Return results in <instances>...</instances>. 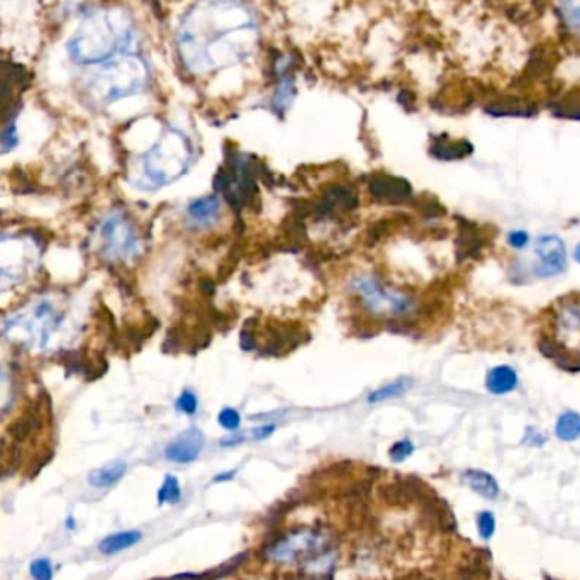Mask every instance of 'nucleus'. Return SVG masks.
I'll return each mask as SVG.
<instances>
[{
  "label": "nucleus",
  "instance_id": "f257e3e1",
  "mask_svg": "<svg viewBox=\"0 0 580 580\" xmlns=\"http://www.w3.org/2000/svg\"><path fill=\"white\" fill-rule=\"evenodd\" d=\"M260 21L245 0H196L185 11L175 50L185 70L196 77L237 66L255 53Z\"/></svg>",
  "mask_w": 580,
  "mask_h": 580
},
{
  "label": "nucleus",
  "instance_id": "f03ea898",
  "mask_svg": "<svg viewBox=\"0 0 580 580\" xmlns=\"http://www.w3.org/2000/svg\"><path fill=\"white\" fill-rule=\"evenodd\" d=\"M0 331L9 343L26 353H52L73 338L72 307L58 290L40 292L11 309Z\"/></svg>",
  "mask_w": 580,
  "mask_h": 580
},
{
  "label": "nucleus",
  "instance_id": "7ed1b4c3",
  "mask_svg": "<svg viewBox=\"0 0 580 580\" xmlns=\"http://www.w3.org/2000/svg\"><path fill=\"white\" fill-rule=\"evenodd\" d=\"M134 29L130 15L116 9L89 14L66 43V52L77 65H102L128 53Z\"/></svg>",
  "mask_w": 580,
  "mask_h": 580
},
{
  "label": "nucleus",
  "instance_id": "20e7f679",
  "mask_svg": "<svg viewBox=\"0 0 580 580\" xmlns=\"http://www.w3.org/2000/svg\"><path fill=\"white\" fill-rule=\"evenodd\" d=\"M333 548H336V538L330 527L304 525L285 529L268 541L262 550V558L274 567L297 570Z\"/></svg>",
  "mask_w": 580,
  "mask_h": 580
},
{
  "label": "nucleus",
  "instance_id": "39448f33",
  "mask_svg": "<svg viewBox=\"0 0 580 580\" xmlns=\"http://www.w3.org/2000/svg\"><path fill=\"white\" fill-rule=\"evenodd\" d=\"M151 79L150 66L140 54L121 53L99 65L89 82V92L102 104L143 92Z\"/></svg>",
  "mask_w": 580,
  "mask_h": 580
},
{
  "label": "nucleus",
  "instance_id": "423d86ee",
  "mask_svg": "<svg viewBox=\"0 0 580 580\" xmlns=\"http://www.w3.org/2000/svg\"><path fill=\"white\" fill-rule=\"evenodd\" d=\"M43 260V243L27 231L0 233V295L36 277Z\"/></svg>",
  "mask_w": 580,
  "mask_h": 580
},
{
  "label": "nucleus",
  "instance_id": "0eeeda50",
  "mask_svg": "<svg viewBox=\"0 0 580 580\" xmlns=\"http://www.w3.org/2000/svg\"><path fill=\"white\" fill-rule=\"evenodd\" d=\"M190 159L192 145L188 138L175 128L167 130L141 159L143 177L148 184L146 188H160L172 184L173 180L184 175Z\"/></svg>",
  "mask_w": 580,
  "mask_h": 580
},
{
  "label": "nucleus",
  "instance_id": "6e6552de",
  "mask_svg": "<svg viewBox=\"0 0 580 580\" xmlns=\"http://www.w3.org/2000/svg\"><path fill=\"white\" fill-rule=\"evenodd\" d=\"M97 250L107 262L124 264L131 262L140 253V237L136 226L128 214L121 209H111L99 221L95 229Z\"/></svg>",
  "mask_w": 580,
  "mask_h": 580
},
{
  "label": "nucleus",
  "instance_id": "1a4fd4ad",
  "mask_svg": "<svg viewBox=\"0 0 580 580\" xmlns=\"http://www.w3.org/2000/svg\"><path fill=\"white\" fill-rule=\"evenodd\" d=\"M353 289L360 295L363 305L372 313H387V314L401 316V314H408L409 311L414 307L411 297L399 292L383 289L381 282L372 276L356 278L353 282Z\"/></svg>",
  "mask_w": 580,
  "mask_h": 580
},
{
  "label": "nucleus",
  "instance_id": "9d476101",
  "mask_svg": "<svg viewBox=\"0 0 580 580\" xmlns=\"http://www.w3.org/2000/svg\"><path fill=\"white\" fill-rule=\"evenodd\" d=\"M567 268V248L562 237L543 235L535 239L531 248L529 274L536 278L556 277Z\"/></svg>",
  "mask_w": 580,
  "mask_h": 580
},
{
  "label": "nucleus",
  "instance_id": "9b49d317",
  "mask_svg": "<svg viewBox=\"0 0 580 580\" xmlns=\"http://www.w3.org/2000/svg\"><path fill=\"white\" fill-rule=\"evenodd\" d=\"M204 449V435L198 428H190L184 431L182 435L177 436L172 440L167 449H165V457L167 460L173 463L196 462L200 455V451Z\"/></svg>",
  "mask_w": 580,
  "mask_h": 580
},
{
  "label": "nucleus",
  "instance_id": "f8f14e48",
  "mask_svg": "<svg viewBox=\"0 0 580 580\" xmlns=\"http://www.w3.org/2000/svg\"><path fill=\"white\" fill-rule=\"evenodd\" d=\"M187 216H188L190 223H194L198 227H209L221 216V198L214 194L196 198L187 208Z\"/></svg>",
  "mask_w": 580,
  "mask_h": 580
},
{
  "label": "nucleus",
  "instance_id": "ddd939ff",
  "mask_svg": "<svg viewBox=\"0 0 580 580\" xmlns=\"http://www.w3.org/2000/svg\"><path fill=\"white\" fill-rule=\"evenodd\" d=\"M370 192L373 198L389 200V202H399L408 198L412 194V188L408 180L385 175V177H377L370 182Z\"/></svg>",
  "mask_w": 580,
  "mask_h": 580
},
{
  "label": "nucleus",
  "instance_id": "4468645a",
  "mask_svg": "<svg viewBox=\"0 0 580 580\" xmlns=\"http://www.w3.org/2000/svg\"><path fill=\"white\" fill-rule=\"evenodd\" d=\"M19 397L17 375L11 365L0 363V421L13 412Z\"/></svg>",
  "mask_w": 580,
  "mask_h": 580
},
{
  "label": "nucleus",
  "instance_id": "2eb2a0df",
  "mask_svg": "<svg viewBox=\"0 0 580 580\" xmlns=\"http://www.w3.org/2000/svg\"><path fill=\"white\" fill-rule=\"evenodd\" d=\"M519 377L516 370L509 365H498L490 370L486 377V387L494 396H506L516 391Z\"/></svg>",
  "mask_w": 580,
  "mask_h": 580
},
{
  "label": "nucleus",
  "instance_id": "dca6fc26",
  "mask_svg": "<svg viewBox=\"0 0 580 580\" xmlns=\"http://www.w3.org/2000/svg\"><path fill=\"white\" fill-rule=\"evenodd\" d=\"M462 480L477 492L478 496L486 498V499H498L499 498V484L492 475L484 472V470H477V469H469L462 474Z\"/></svg>",
  "mask_w": 580,
  "mask_h": 580
},
{
  "label": "nucleus",
  "instance_id": "f3484780",
  "mask_svg": "<svg viewBox=\"0 0 580 580\" xmlns=\"http://www.w3.org/2000/svg\"><path fill=\"white\" fill-rule=\"evenodd\" d=\"M278 82L276 87V95L272 99V109L276 112H284L289 109L294 97H295V82L290 75V66H277Z\"/></svg>",
  "mask_w": 580,
  "mask_h": 580
},
{
  "label": "nucleus",
  "instance_id": "a211bd4d",
  "mask_svg": "<svg viewBox=\"0 0 580 580\" xmlns=\"http://www.w3.org/2000/svg\"><path fill=\"white\" fill-rule=\"evenodd\" d=\"M126 470H128V463L122 462V460H114V462L107 463V465H102V467L92 470L89 474V484L95 488H112L126 475Z\"/></svg>",
  "mask_w": 580,
  "mask_h": 580
},
{
  "label": "nucleus",
  "instance_id": "6ab92c4d",
  "mask_svg": "<svg viewBox=\"0 0 580 580\" xmlns=\"http://www.w3.org/2000/svg\"><path fill=\"white\" fill-rule=\"evenodd\" d=\"M143 540V533L138 529H128V531H119L114 535H109L99 545V552L102 555H116L130 550L136 546L140 541Z\"/></svg>",
  "mask_w": 580,
  "mask_h": 580
},
{
  "label": "nucleus",
  "instance_id": "aec40b11",
  "mask_svg": "<svg viewBox=\"0 0 580 580\" xmlns=\"http://www.w3.org/2000/svg\"><path fill=\"white\" fill-rule=\"evenodd\" d=\"M474 151V146L465 140H438L431 148L433 157L440 160H459L469 157Z\"/></svg>",
  "mask_w": 580,
  "mask_h": 580
},
{
  "label": "nucleus",
  "instance_id": "412c9836",
  "mask_svg": "<svg viewBox=\"0 0 580 580\" xmlns=\"http://www.w3.org/2000/svg\"><path fill=\"white\" fill-rule=\"evenodd\" d=\"M555 435L562 441H577L580 438V414L566 411L558 416L555 424Z\"/></svg>",
  "mask_w": 580,
  "mask_h": 580
},
{
  "label": "nucleus",
  "instance_id": "4be33fe9",
  "mask_svg": "<svg viewBox=\"0 0 580 580\" xmlns=\"http://www.w3.org/2000/svg\"><path fill=\"white\" fill-rule=\"evenodd\" d=\"M412 387V381L408 377H402V379H397L394 382L382 385L381 389H377L375 392H372L369 396V402H382V401H389V399H396V397H402L409 389Z\"/></svg>",
  "mask_w": 580,
  "mask_h": 580
},
{
  "label": "nucleus",
  "instance_id": "5701e85b",
  "mask_svg": "<svg viewBox=\"0 0 580 580\" xmlns=\"http://www.w3.org/2000/svg\"><path fill=\"white\" fill-rule=\"evenodd\" d=\"M157 499H159L160 506H165V504L177 506L179 502L182 501V488H180V482L175 475H167L163 478V484L160 486Z\"/></svg>",
  "mask_w": 580,
  "mask_h": 580
},
{
  "label": "nucleus",
  "instance_id": "b1692460",
  "mask_svg": "<svg viewBox=\"0 0 580 580\" xmlns=\"http://www.w3.org/2000/svg\"><path fill=\"white\" fill-rule=\"evenodd\" d=\"M488 112L492 116H533L536 111L535 107L521 106L517 102H502L488 107Z\"/></svg>",
  "mask_w": 580,
  "mask_h": 580
},
{
  "label": "nucleus",
  "instance_id": "393cba45",
  "mask_svg": "<svg viewBox=\"0 0 580 580\" xmlns=\"http://www.w3.org/2000/svg\"><path fill=\"white\" fill-rule=\"evenodd\" d=\"M17 145H19V132H17V124L13 119L0 131V151L9 153Z\"/></svg>",
  "mask_w": 580,
  "mask_h": 580
},
{
  "label": "nucleus",
  "instance_id": "a878e982",
  "mask_svg": "<svg viewBox=\"0 0 580 580\" xmlns=\"http://www.w3.org/2000/svg\"><path fill=\"white\" fill-rule=\"evenodd\" d=\"M560 14L568 26L580 31V0H560Z\"/></svg>",
  "mask_w": 580,
  "mask_h": 580
},
{
  "label": "nucleus",
  "instance_id": "bb28decb",
  "mask_svg": "<svg viewBox=\"0 0 580 580\" xmlns=\"http://www.w3.org/2000/svg\"><path fill=\"white\" fill-rule=\"evenodd\" d=\"M477 529L484 541H488L496 533V517L490 511H482L477 515Z\"/></svg>",
  "mask_w": 580,
  "mask_h": 580
},
{
  "label": "nucleus",
  "instance_id": "cd10ccee",
  "mask_svg": "<svg viewBox=\"0 0 580 580\" xmlns=\"http://www.w3.org/2000/svg\"><path fill=\"white\" fill-rule=\"evenodd\" d=\"M29 572L34 580H53V567L48 558H36L29 566Z\"/></svg>",
  "mask_w": 580,
  "mask_h": 580
},
{
  "label": "nucleus",
  "instance_id": "c85d7f7f",
  "mask_svg": "<svg viewBox=\"0 0 580 580\" xmlns=\"http://www.w3.org/2000/svg\"><path fill=\"white\" fill-rule=\"evenodd\" d=\"M412 451H414V445H412L411 440L406 438V440H401V441H397L391 447L389 457H391L392 462H404L406 459L412 455Z\"/></svg>",
  "mask_w": 580,
  "mask_h": 580
},
{
  "label": "nucleus",
  "instance_id": "c756f323",
  "mask_svg": "<svg viewBox=\"0 0 580 580\" xmlns=\"http://www.w3.org/2000/svg\"><path fill=\"white\" fill-rule=\"evenodd\" d=\"M218 422L227 430V431H237L241 426V416L237 412V409L225 408L221 409L219 416H218Z\"/></svg>",
  "mask_w": 580,
  "mask_h": 580
},
{
  "label": "nucleus",
  "instance_id": "7c9ffc66",
  "mask_svg": "<svg viewBox=\"0 0 580 580\" xmlns=\"http://www.w3.org/2000/svg\"><path fill=\"white\" fill-rule=\"evenodd\" d=\"M175 408H177V411L187 414V416L196 414L198 408V396H196L194 392H190V391H184V392L179 396V399H177Z\"/></svg>",
  "mask_w": 580,
  "mask_h": 580
},
{
  "label": "nucleus",
  "instance_id": "2f4dec72",
  "mask_svg": "<svg viewBox=\"0 0 580 580\" xmlns=\"http://www.w3.org/2000/svg\"><path fill=\"white\" fill-rule=\"evenodd\" d=\"M523 443L527 445V447L538 449V447H543V445L546 443V436L543 435L538 428L527 426V431H525V438H523Z\"/></svg>",
  "mask_w": 580,
  "mask_h": 580
},
{
  "label": "nucleus",
  "instance_id": "473e14b6",
  "mask_svg": "<svg viewBox=\"0 0 580 580\" xmlns=\"http://www.w3.org/2000/svg\"><path fill=\"white\" fill-rule=\"evenodd\" d=\"M508 243L511 248L515 250H525L527 245H529V235L523 229H517V231H511L508 235Z\"/></svg>",
  "mask_w": 580,
  "mask_h": 580
},
{
  "label": "nucleus",
  "instance_id": "72a5a7b5",
  "mask_svg": "<svg viewBox=\"0 0 580 580\" xmlns=\"http://www.w3.org/2000/svg\"><path fill=\"white\" fill-rule=\"evenodd\" d=\"M235 475H237V470H229V472H221V474L216 475L214 477V484H221V482H229V480H233L235 478Z\"/></svg>",
  "mask_w": 580,
  "mask_h": 580
},
{
  "label": "nucleus",
  "instance_id": "f704fd0d",
  "mask_svg": "<svg viewBox=\"0 0 580 580\" xmlns=\"http://www.w3.org/2000/svg\"><path fill=\"white\" fill-rule=\"evenodd\" d=\"M574 260L580 265V243L575 246V250H574Z\"/></svg>",
  "mask_w": 580,
  "mask_h": 580
}]
</instances>
